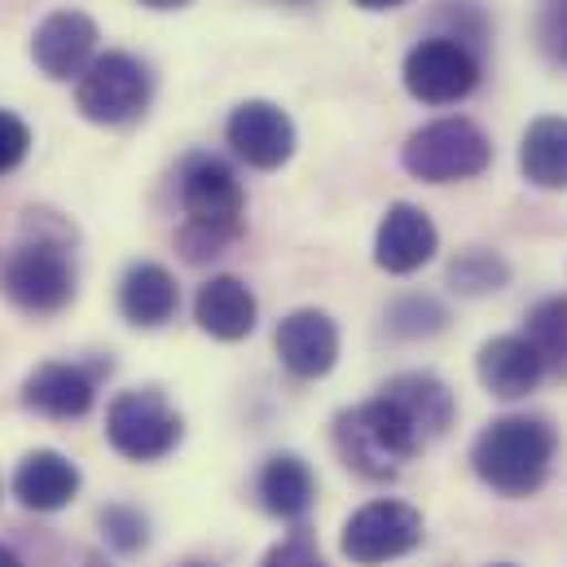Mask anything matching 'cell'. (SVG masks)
Listing matches in <instances>:
<instances>
[{
	"label": "cell",
	"mask_w": 567,
	"mask_h": 567,
	"mask_svg": "<svg viewBox=\"0 0 567 567\" xmlns=\"http://www.w3.org/2000/svg\"><path fill=\"white\" fill-rule=\"evenodd\" d=\"M181 207H185V225L176 243L189 265H203L216 260L238 238L247 194L229 163H220L216 154H194L181 167Z\"/></svg>",
	"instance_id": "6da1fadb"
},
{
	"label": "cell",
	"mask_w": 567,
	"mask_h": 567,
	"mask_svg": "<svg viewBox=\"0 0 567 567\" xmlns=\"http://www.w3.org/2000/svg\"><path fill=\"white\" fill-rule=\"evenodd\" d=\"M555 449L559 435L546 419H497L480 431L475 449H471V466L475 475L502 493V497H528L546 484L550 466H555Z\"/></svg>",
	"instance_id": "7a4b0ae2"
},
{
	"label": "cell",
	"mask_w": 567,
	"mask_h": 567,
	"mask_svg": "<svg viewBox=\"0 0 567 567\" xmlns=\"http://www.w3.org/2000/svg\"><path fill=\"white\" fill-rule=\"evenodd\" d=\"M334 449L339 457L365 475V480H396L423 449V435L414 423L388 401L374 396L365 405H352L334 419Z\"/></svg>",
	"instance_id": "3957f363"
},
{
	"label": "cell",
	"mask_w": 567,
	"mask_h": 567,
	"mask_svg": "<svg viewBox=\"0 0 567 567\" xmlns=\"http://www.w3.org/2000/svg\"><path fill=\"white\" fill-rule=\"evenodd\" d=\"M401 163L419 181L453 185V181L480 176L493 163V145H488L480 124L457 115V120H435V124H423L419 133H410V142L401 150Z\"/></svg>",
	"instance_id": "277c9868"
},
{
	"label": "cell",
	"mask_w": 567,
	"mask_h": 567,
	"mask_svg": "<svg viewBox=\"0 0 567 567\" xmlns=\"http://www.w3.org/2000/svg\"><path fill=\"white\" fill-rule=\"evenodd\" d=\"M150 97H154L150 66H145L142 58H133V53H120V49L93 58L89 71L75 84L80 115L93 120V124H106V128H120V124L142 120Z\"/></svg>",
	"instance_id": "5b68a950"
},
{
	"label": "cell",
	"mask_w": 567,
	"mask_h": 567,
	"mask_svg": "<svg viewBox=\"0 0 567 567\" xmlns=\"http://www.w3.org/2000/svg\"><path fill=\"white\" fill-rule=\"evenodd\" d=\"M0 286L13 308H22L31 317H53L75 299V269H71L62 243L35 238V243H22L4 260Z\"/></svg>",
	"instance_id": "8992f818"
},
{
	"label": "cell",
	"mask_w": 567,
	"mask_h": 567,
	"mask_svg": "<svg viewBox=\"0 0 567 567\" xmlns=\"http://www.w3.org/2000/svg\"><path fill=\"white\" fill-rule=\"evenodd\" d=\"M181 414L163 401V392L142 388V392H124L111 401L106 410V440L115 453L133 457V462H158L181 444Z\"/></svg>",
	"instance_id": "52a82bcc"
},
{
	"label": "cell",
	"mask_w": 567,
	"mask_h": 567,
	"mask_svg": "<svg viewBox=\"0 0 567 567\" xmlns=\"http://www.w3.org/2000/svg\"><path fill=\"white\" fill-rule=\"evenodd\" d=\"M405 89L426 106H453L475 93L480 84V58L471 44L453 35H426L405 53Z\"/></svg>",
	"instance_id": "ba28073f"
},
{
	"label": "cell",
	"mask_w": 567,
	"mask_h": 567,
	"mask_svg": "<svg viewBox=\"0 0 567 567\" xmlns=\"http://www.w3.org/2000/svg\"><path fill=\"white\" fill-rule=\"evenodd\" d=\"M423 542V515L405 502H370L343 528V555L352 564H388Z\"/></svg>",
	"instance_id": "9c48e42d"
},
{
	"label": "cell",
	"mask_w": 567,
	"mask_h": 567,
	"mask_svg": "<svg viewBox=\"0 0 567 567\" xmlns=\"http://www.w3.org/2000/svg\"><path fill=\"white\" fill-rule=\"evenodd\" d=\"M225 137H229L234 154L247 167H260V172L282 167L286 158L295 154V124H290V115H286L282 106H274V102H243L229 115Z\"/></svg>",
	"instance_id": "30bf717a"
},
{
	"label": "cell",
	"mask_w": 567,
	"mask_h": 567,
	"mask_svg": "<svg viewBox=\"0 0 567 567\" xmlns=\"http://www.w3.org/2000/svg\"><path fill=\"white\" fill-rule=\"evenodd\" d=\"M93 49H97V22L80 9L49 13L31 35V58L49 80L84 75L93 62Z\"/></svg>",
	"instance_id": "8fae6325"
},
{
	"label": "cell",
	"mask_w": 567,
	"mask_h": 567,
	"mask_svg": "<svg viewBox=\"0 0 567 567\" xmlns=\"http://www.w3.org/2000/svg\"><path fill=\"white\" fill-rule=\"evenodd\" d=\"M278 357H282V365L295 379L330 374L334 361H339V326L317 308L290 312L278 326Z\"/></svg>",
	"instance_id": "7c38bea8"
},
{
	"label": "cell",
	"mask_w": 567,
	"mask_h": 567,
	"mask_svg": "<svg viewBox=\"0 0 567 567\" xmlns=\"http://www.w3.org/2000/svg\"><path fill=\"white\" fill-rule=\"evenodd\" d=\"M97 401V379L84 365H66V361H49L40 370L27 374L22 383V405L44 414V419H84Z\"/></svg>",
	"instance_id": "4fadbf2b"
},
{
	"label": "cell",
	"mask_w": 567,
	"mask_h": 567,
	"mask_svg": "<svg viewBox=\"0 0 567 567\" xmlns=\"http://www.w3.org/2000/svg\"><path fill=\"white\" fill-rule=\"evenodd\" d=\"M435 247H440V234H435L431 216L414 203H396V207H388V216L379 225L374 265L383 274H414L435 256Z\"/></svg>",
	"instance_id": "5bb4252c"
},
{
	"label": "cell",
	"mask_w": 567,
	"mask_h": 567,
	"mask_svg": "<svg viewBox=\"0 0 567 567\" xmlns=\"http://www.w3.org/2000/svg\"><path fill=\"white\" fill-rule=\"evenodd\" d=\"M542 374H546V361L524 334H497L480 348V383L502 401L528 396L542 383Z\"/></svg>",
	"instance_id": "9a60e30c"
},
{
	"label": "cell",
	"mask_w": 567,
	"mask_h": 567,
	"mask_svg": "<svg viewBox=\"0 0 567 567\" xmlns=\"http://www.w3.org/2000/svg\"><path fill=\"white\" fill-rule=\"evenodd\" d=\"M256 295L247 290V282L220 274L212 282L198 286V299H194V321L212 334V339H225V343H238L256 330Z\"/></svg>",
	"instance_id": "2e32d148"
},
{
	"label": "cell",
	"mask_w": 567,
	"mask_h": 567,
	"mask_svg": "<svg viewBox=\"0 0 567 567\" xmlns=\"http://www.w3.org/2000/svg\"><path fill=\"white\" fill-rule=\"evenodd\" d=\"M75 493H80V471L71 457H62L53 449L27 453L13 471V497L27 511H62Z\"/></svg>",
	"instance_id": "e0dca14e"
},
{
	"label": "cell",
	"mask_w": 567,
	"mask_h": 567,
	"mask_svg": "<svg viewBox=\"0 0 567 567\" xmlns=\"http://www.w3.org/2000/svg\"><path fill=\"white\" fill-rule=\"evenodd\" d=\"M379 396H388L410 423L414 431L426 440H435V435H444L449 423H453V392L435 379V374H396L392 383H383V392Z\"/></svg>",
	"instance_id": "ac0fdd59"
},
{
	"label": "cell",
	"mask_w": 567,
	"mask_h": 567,
	"mask_svg": "<svg viewBox=\"0 0 567 567\" xmlns=\"http://www.w3.org/2000/svg\"><path fill=\"white\" fill-rule=\"evenodd\" d=\"M176 308H181L176 278H172L163 265L142 260V265H133V269L124 274V282H120V312H124L133 326L154 330V326L172 321Z\"/></svg>",
	"instance_id": "d6986e66"
},
{
	"label": "cell",
	"mask_w": 567,
	"mask_h": 567,
	"mask_svg": "<svg viewBox=\"0 0 567 567\" xmlns=\"http://www.w3.org/2000/svg\"><path fill=\"white\" fill-rule=\"evenodd\" d=\"M519 167L533 185L542 189H564L567 185V120L542 115L528 124L519 142Z\"/></svg>",
	"instance_id": "ffe728a7"
},
{
	"label": "cell",
	"mask_w": 567,
	"mask_h": 567,
	"mask_svg": "<svg viewBox=\"0 0 567 567\" xmlns=\"http://www.w3.org/2000/svg\"><path fill=\"white\" fill-rule=\"evenodd\" d=\"M312 497H317V480H312L303 457L278 453V457L265 462V471H260V502H265L269 515L299 519V515H308Z\"/></svg>",
	"instance_id": "44dd1931"
},
{
	"label": "cell",
	"mask_w": 567,
	"mask_h": 567,
	"mask_svg": "<svg viewBox=\"0 0 567 567\" xmlns=\"http://www.w3.org/2000/svg\"><path fill=\"white\" fill-rule=\"evenodd\" d=\"M524 339L537 348V357L546 361V370L567 374V295L542 299V303L533 308Z\"/></svg>",
	"instance_id": "7402d4cb"
},
{
	"label": "cell",
	"mask_w": 567,
	"mask_h": 567,
	"mask_svg": "<svg viewBox=\"0 0 567 567\" xmlns=\"http://www.w3.org/2000/svg\"><path fill=\"white\" fill-rule=\"evenodd\" d=\"M506 282H511V265L484 247H471L449 265V286L462 295H488V290H502Z\"/></svg>",
	"instance_id": "603a6c76"
},
{
	"label": "cell",
	"mask_w": 567,
	"mask_h": 567,
	"mask_svg": "<svg viewBox=\"0 0 567 567\" xmlns=\"http://www.w3.org/2000/svg\"><path fill=\"white\" fill-rule=\"evenodd\" d=\"M444 326V308L435 303V299H426V295H410V299H401L396 308H392V330L396 334H435Z\"/></svg>",
	"instance_id": "cb8c5ba5"
},
{
	"label": "cell",
	"mask_w": 567,
	"mask_h": 567,
	"mask_svg": "<svg viewBox=\"0 0 567 567\" xmlns=\"http://www.w3.org/2000/svg\"><path fill=\"white\" fill-rule=\"evenodd\" d=\"M537 44L555 66H567V0H542Z\"/></svg>",
	"instance_id": "d4e9b609"
},
{
	"label": "cell",
	"mask_w": 567,
	"mask_h": 567,
	"mask_svg": "<svg viewBox=\"0 0 567 567\" xmlns=\"http://www.w3.org/2000/svg\"><path fill=\"white\" fill-rule=\"evenodd\" d=\"M102 528H106V537L120 546V550H137L145 546V519L137 511H128V506H111V511H102Z\"/></svg>",
	"instance_id": "484cf974"
},
{
	"label": "cell",
	"mask_w": 567,
	"mask_h": 567,
	"mask_svg": "<svg viewBox=\"0 0 567 567\" xmlns=\"http://www.w3.org/2000/svg\"><path fill=\"white\" fill-rule=\"evenodd\" d=\"M27 150H31V128H27L18 115L0 111V176L13 172V167L27 158Z\"/></svg>",
	"instance_id": "4316f807"
},
{
	"label": "cell",
	"mask_w": 567,
	"mask_h": 567,
	"mask_svg": "<svg viewBox=\"0 0 567 567\" xmlns=\"http://www.w3.org/2000/svg\"><path fill=\"white\" fill-rule=\"evenodd\" d=\"M265 567H326V559H321V550L308 537H290V542L269 550Z\"/></svg>",
	"instance_id": "83f0119b"
},
{
	"label": "cell",
	"mask_w": 567,
	"mask_h": 567,
	"mask_svg": "<svg viewBox=\"0 0 567 567\" xmlns=\"http://www.w3.org/2000/svg\"><path fill=\"white\" fill-rule=\"evenodd\" d=\"M357 9H370V13H388V9H401L405 0H352Z\"/></svg>",
	"instance_id": "f1b7e54d"
},
{
	"label": "cell",
	"mask_w": 567,
	"mask_h": 567,
	"mask_svg": "<svg viewBox=\"0 0 567 567\" xmlns=\"http://www.w3.org/2000/svg\"><path fill=\"white\" fill-rule=\"evenodd\" d=\"M145 9H185L189 0H142Z\"/></svg>",
	"instance_id": "f546056e"
},
{
	"label": "cell",
	"mask_w": 567,
	"mask_h": 567,
	"mask_svg": "<svg viewBox=\"0 0 567 567\" xmlns=\"http://www.w3.org/2000/svg\"><path fill=\"white\" fill-rule=\"evenodd\" d=\"M0 567H22V564H18V555H13L9 546H0Z\"/></svg>",
	"instance_id": "4dcf8cb0"
},
{
	"label": "cell",
	"mask_w": 567,
	"mask_h": 567,
	"mask_svg": "<svg viewBox=\"0 0 567 567\" xmlns=\"http://www.w3.org/2000/svg\"><path fill=\"white\" fill-rule=\"evenodd\" d=\"M189 567H207V564H189Z\"/></svg>",
	"instance_id": "1f68e13d"
},
{
	"label": "cell",
	"mask_w": 567,
	"mask_h": 567,
	"mask_svg": "<svg viewBox=\"0 0 567 567\" xmlns=\"http://www.w3.org/2000/svg\"><path fill=\"white\" fill-rule=\"evenodd\" d=\"M497 567H511V564H497Z\"/></svg>",
	"instance_id": "d6a6232c"
}]
</instances>
